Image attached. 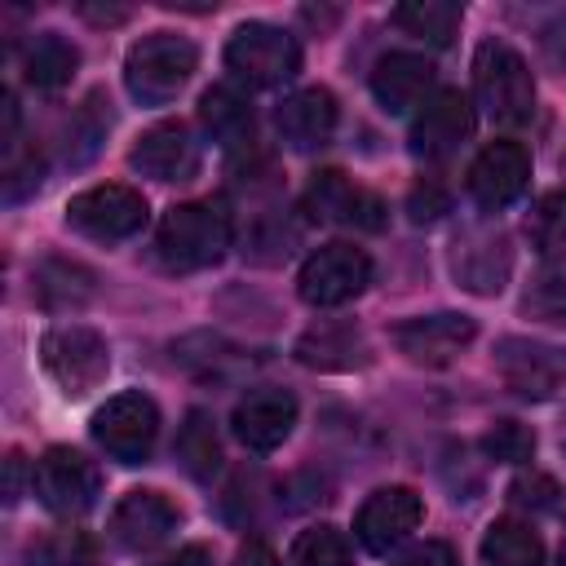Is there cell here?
<instances>
[{
    "label": "cell",
    "mask_w": 566,
    "mask_h": 566,
    "mask_svg": "<svg viewBox=\"0 0 566 566\" xmlns=\"http://www.w3.org/2000/svg\"><path fill=\"white\" fill-rule=\"evenodd\" d=\"M495 367L513 394L535 398V402L566 389V349L548 345V340L504 336V340H495Z\"/></svg>",
    "instance_id": "obj_11"
},
{
    "label": "cell",
    "mask_w": 566,
    "mask_h": 566,
    "mask_svg": "<svg viewBox=\"0 0 566 566\" xmlns=\"http://www.w3.org/2000/svg\"><path fill=\"white\" fill-rule=\"evenodd\" d=\"M199 124L217 146H243L252 142V124H256L252 97L234 84H212L199 97Z\"/></svg>",
    "instance_id": "obj_23"
},
{
    "label": "cell",
    "mask_w": 566,
    "mask_h": 566,
    "mask_svg": "<svg viewBox=\"0 0 566 566\" xmlns=\"http://www.w3.org/2000/svg\"><path fill=\"white\" fill-rule=\"evenodd\" d=\"M35 296L49 305V310H71V305H84L93 296V274L75 261H44L35 270Z\"/></svg>",
    "instance_id": "obj_28"
},
{
    "label": "cell",
    "mask_w": 566,
    "mask_h": 566,
    "mask_svg": "<svg viewBox=\"0 0 566 566\" xmlns=\"http://www.w3.org/2000/svg\"><path fill=\"white\" fill-rule=\"evenodd\" d=\"M557 482L548 478V473H522V478H513L509 482V504H517V509H553L557 504Z\"/></svg>",
    "instance_id": "obj_36"
},
{
    "label": "cell",
    "mask_w": 566,
    "mask_h": 566,
    "mask_svg": "<svg viewBox=\"0 0 566 566\" xmlns=\"http://www.w3.org/2000/svg\"><path fill=\"white\" fill-rule=\"evenodd\" d=\"M292 354H296V363L318 367V371H354V367H367V363H371L367 336H363L354 323H340V318L314 323V327L296 340Z\"/></svg>",
    "instance_id": "obj_22"
},
{
    "label": "cell",
    "mask_w": 566,
    "mask_h": 566,
    "mask_svg": "<svg viewBox=\"0 0 566 566\" xmlns=\"http://www.w3.org/2000/svg\"><path fill=\"white\" fill-rule=\"evenodd\" d=\"M336 115H340L336 111V97L327 88L310 84V88H296V93H287L279 102L274 124H279V137L292 150H314V146H323L336 133Z\"/></svg>",
    "instance_id": "obj_21"
},
{
    "label": "cell",
    "mask_w": 566,
    "mask_h": 566,
    "mask_svg": "<svg viewBox=\"0 0 566 566\" xmlns=\"http://www.w3.org/2000/svg\"><path fill=\"white\" fill-rule=\"evenodd\" d=\"M420 517H424V500L411 486H380L354 513V535L367 553H389L420 526Z\"/></svg>",
    "instance_id": "obj_15"
},
{
    "label": "cell",
    "mask_w": 566,
    "mask_h": 566,
    "mask_svg": "<svg viewBox=\"0 0 566 566\" xmlns=\"http://www.w3.org/2000/svg\"><path fill=\"white\" fill-rule=\"evenodd\" d=\"M407 212H411V221H438L442 212H447V195H442V186H433V181H416L411 186V195H407Z\"/></svg>",
    "instance_id": "obj_37"
},
{
    "label": "cell",
    "mask_w": 566,
    "mask_h": 566,
    "mask_svg": "<svg viewBox=\"0 0 566 566\" xmlns=\"http://www.w3.org/2000/svg\"><path fill=\"white\" fill-rule=\"evenodd\" d=\"M482 451L486 460H500V464H526L535 455V433L517 420H500L482 433Z\"/></svg>",
    "instance_id": "obj_34"
},
{
    "label": "cell",
    "mask_w": 566,
    "mask_h": 566,
    "mask_svg": "<svg viewBox=\"0 0 566 566\" xmlns=\"http://www.w3.org/2000/svg\"><path fill=\"white\" fill-rule=\"evenodd\" d=\"M287 566H354V553L336 526H310L296 535Z\"/></svg>",
    "instance_id": "obj_32"
},
{
    "label": "cell",
    "mask_w": 566,
    "mask_h": 566,
    "mask_svg": "<svg viewBox=\"0 0 566 566\" xmlns=\"http://www.w3.org/2000/svg\"><path fill=\"white\" fill-rule=\"evenodd\" d=\"M367 283H371V256L354 243H323L318 252L305 256V265L296 274V292L314 310H336V305L363 296Z\"/></svg>",
    "instance_id": "obj_7"
},
{
    "label": "cell",
    "mask_w": 566,
    "mask_h": 566,
    "mask_svg": "<svg viewBox=\"0 0 566 566\" xmlns=\"http://www.w3.org/2000/svg\"><path fill=\"white\" fill-rule=\"evenodd\" d=\"M522 310L539 323L566 327V270H548V274L531 279V287L522 296Z\"/></svg>",
    "instance_id": "obj_33"
},
{
    "label": "cell",
    "mask_w": 566,
    "mask_h": 566,
    "mask_svg": "<svg viewBox=\"0 0 566 566\" xmlns=\"http://www.w3.org/2000/svg\"><path fill=\"white\" fill-rule=\"evenodd\" d=\"M473 93L495 124H522L535 111V75L504 40H482L473 53Z\"/></svg>",
    "instance_id": "obj_3"
},
{
    "label": "cell",
    "mask_w": 566,
    "mask_h": 566,
    "mask_svg": "<svg viewBox=\"0 0 566 566\" xmlns=\"http://www.w3.org/2000/svg\"><path fill=\"white\" fill-rule=\"evenodd\" d=\"M531 186V150L522 142H491L478 150L473 168H469V195L478 208L500 212L509 203H517Z\"/></svg>",
    "instance_id": "obj_14"
},
{
    "label": "cell",
    "mask_w": 566,
    "mask_h": 566,
    "mask_svg": "<svg viewBox=\"0 0 566 566\" xmlns=\"http://www.w3.org/2000/svg\"><path fill=\"white\" fill-rule=\"evenodd\" d=\"M146 199L142 190L133 186H93V190H80L71 203H66V226L93 243H119V239H133L142 226H146Z\"/></svg>",
    "instance_id": "obj_9"
},
{
    "label": "cell",
    "mask_w": 566,
    "mask_h": 566,
    "mask_svg": "<svg viewBox=\"0 0 566 566\" xmlns=\"http://www.w3.org/2000/svg\"><path fill=\"white\" fill-rule=\"evenodd\" d=\"M234 566H279V557L265 539H243L239 553H234Z\"/></svg>",
    "instance_id": "obj_39"
},
{
    "label": "cell",
    "mask_w": 566,
    "mask_h": 566,
    "mask_svg": "<svg viewBox=\"0 0 566 566\" xmlns=\"http://www.w3.org/2000/svg\"><path fill=\"white\" fill-rule=\"evenodd\" d=\"M9 500H18L22 495V469H27V460H22V451H9Z\"/></svg>",
    "instance_id": "obj_42"
},
{
    "label": "cell",
    "mask_w": 566,
    "mask_h": 566,
    "mask_svg": "<svg viewBox=\"0 0 566 566\" xmlns=\"http://www.w3.org/2000/svg\"><path fill=\"white\" fill-rule=\"evenodd\" d=\"M482 566H544V539L531 522L500 517L482 535Z\"/></svg>",
    "instance_id": "obj_25"
},
{
    "label": "cell",
    "mask_w": 566,
    "mask_h": 566,
    "mask_svg": "<svg viewBox=\"0 0 566 566\" xmlns=\"http://www.w3.org/2000/svg\"><path fill=\"white\" fill-rule=\"evenodd\" d=\"M80 13L88 18V22H97V27H119V22H128V13L133 9H124V4H80Z\"/></svg>",
    "instance_id": "obj_40"
},
{
    "label": "cell",
    "mask_w": 566,
    "mask_h": 566,
    "mask_svg": "<svg viewBox=\"0 0 566 566\" xmlns=\"http://www.w3.org/2000/svg\"><path fill=\"white\" fill-rule=\"evenodd\" d=\"M460 18H464V9L451 4V0H407V4L394 9V22L407 35H416V40H424L433 49H447L455 40Z\"/></svg>",
    "instance_id": "obj_26"
},
{
    "label": "cell",
    "mask_w": 566,
    "mask_h": 566,
    "mask_svg": "<svg viewBox=\"0 0 566 566\" xmlns=\"http://www.w3.org/2000/svg\"><path fill=\"white\" fill-rule=\"evenodd\" d=\"M473 106L460 88H438L411 119V155L416 159H447L451 150H460L473 137Z\"/></svg>",
    "instance_id": "obj_13"
},
{
    "label": "cell",
    "mask_w": 566,
    "mask_h": 566,
    "mask_svg": "<svg viewBox=\"0 0 566 566\" xmlns=\"http://www.w3.org/2000/svg\"><path fill=\"white\" fill-rule=\"evenodd\" d=\"M40 363L66 398L93 394L111 371V345L88 323H57L40 340Z\"/></svg>",
    "instance_id": "obj_4"
},
{
    "label": "cell",
    "mask_w": 566,
    "mask_h": 566,
    "mask_svg": "<svg viewBox=\"0 0 566 566\" xmlns=\"http://www.w3.org/2000/svg\"><path fill=\"white\" fill-rule=\"evenodd\" d=\"M226 66L248 88H279L301 71V44L274 22H243L226 44Z\"/></svg>",
    "instance_id": "obj_5"
},
{
    "label": "cell",
    "mask_w": 566,
    "mask_h": 566,
    "mask_svg": "<svg viewBox=\"0 0 566 566\" xmlns=\"http://www.w3.org/2000/svg\"><path fill=\"white\" fill-rule=\"evenodd\" d=\"M557 566H566V535H562V553H557Z\"/></svg>",
    "instance_id": "obj_43"
},
{
    "label": "cell",
    "mask_w": 566,
    "mask_h": 566,
    "mask_svg": "<svg viewBox=\"0 0 566 566\" xmlns=\"http://www.w3.org/2000/svg\"><path fill=\"white\" fill-rule=\"evenodd\" d=\"M451 274L473 296L504 292V283L513 274V243H509V234L495 230V226H469L451 243Z\"/></svg>",
    "instance_id": "obj_12"
},
{
    "label": "cell",
    "mask_w": 566,
    "mask_h": 566,
    "mask_svg": "<svg viewBox=\"0 0 566 566\" xmlns=\"http://www.w3.org/2000/svg\"><path fill=\"white\" fill-rule=\"evenodd\" d=\"M93 438L115 464H146L159 438V407L142 394H115L93 411Z\"/></svg>",
    "instance_id": "obj_6"
},
{
    "label": "cell",
    "mask_w": 566,
    "mask_h": 566,
    "mask_svg": "<svg viewBox=\"0 0 566 566\" xmlns=\"http://www.w3.org/2000/svg\"><path fill=\"white\" fill-rule=\"evenodd\" d=\"M230 248V212L212 199L172 203L155 230V261L168 274H195L226 256Z\"/></svg>",
    "instance_id": "obj_1"
},
{
    "label": "cell",
    "mask_w": 566,
    "mask_h": 566,
    "mask_svg": "<svg viewBox=\"0 0 566 566\" xmlns=\"http://www.w3.org/2000/svg\"><path fill=\"white\" fill-rule=\"evenodd\" d=\"M305 212L314 221L345 226V230H385V221H389L385 199L371 195L367 186H358L354 177H345L340 168H323V172L310 177Z\"/></svg>",
    "instance_id": "obj_10"
},
{
    "label": "cell",
    "mask_w": 566,
    "mask_h": 566,
    "mask_svg": "<svg viewBox=\"0 0 566 566\" xmlns=\"http://www.w3.org/2000/svg\"><path fill=\"white\" fill-rule=\"evenodd\" d=\"M389 566H455V553L451 544L442 539H424V544H411L402 557H394Z\"/></svg>",
    "instance_id": "obj_38"
},
{
    "label": "cell",
    "mask_w": 566,
    "mask_h": 566,
    "mask_svg": "<svg viewBox=\"0 0 566 566\" xmlns=\"http://www.w3.org/2000/svg\"><path fill=\"white\" fill-rule=\"evenodd\" d=\"M526 234H531V248H535L544 261H562V265H566V190H548V195L531 208Z\"/></svg>",
    "instance_id": "obj_30"
},
{
    "label": "cell",
    "mask_w": 566,
    "mask_h": 566,
    "mask_svg": "<svg viewBox=\"0 0 566 566\" xmlns=\"http://www.w3.org/2000/svg\"><path fill=\"white\" fill-rule=\"evenodd\" d=\"M31 486L49 513L84 517L102 495V473L88 455H80L71 447H49L31 469Z\"/></svg>",
    "instance_id": "obj_8"
},
{
    "label": "cell",
    "mask_w": 566,
    "mask_h": 566,
    "mask_svg": "<svg viewBox=\"0 0 566 566\" xmlns=\"http://www.w3.org/2000/svg\"><path fill=\"white\" fill-rule=\"evenodd\" d=\"M40 181H44V159H40V150L31 146V150H22L18 142L4 150V199L9 203H22L31 190H40Z\"/></svg>",
    "instance_id": "obj_35"
},
{
    "label": "cell",
    "mask_w": 566,
    "mask_h": 566,
    "mask_svg": "<svg viewBox=\"0 0 566 566\" xmlns=\"http://www.w3.org/2000/svg\"><path fill=\"white\" fill-rule=\"evenodd\" d=\"M75 66H80V49L57 31H44L22 49V75H27V84H35L44 93L71 84Z\"/></svg>",
    "instance_id": "obj_24"
},
{
    "label": "cell",
    "mask_w": 566,
    "mask_h": 566,
    "mask_svg": "<svg viewBox=\"0 0 566 566\" xmlns=\"http://www.w3.org/2000/svg\"><path fill=\"white\" fill-rule=\"evenodd\" d=\"M181 513L164 491H128L111 513V539L128 553H150L177 531Z\"/></svg>",
    "instance_id": "obj_19"
},
{
    "label": "cell",
    "mask_w": 566,
    "mask_h": 566,
    "mask_svg": "<svg viewBox=\"0 0 566 566\" xmlns=\"http://www.w3.org/2000/svg\"><path fill=\"white\" fill-rule=\"evenodd\" d=\"M111 128V111L102 106V93H88L84 106H75L71 124H66V164H88L102 146Z\"/></svg>",
    "instance_id": "obj_31"
},
{
    "label": "cell",
    "mask_w": 566,
    "mask_h": 566,
    "mask_svg": "<svg viewBox=\"0 0 566 566\" xmlns=\"http://www.w3.org/2000/svg\"><path fill=\"white\" fill-rule=\"evenodd\" d=\"M478 336V323L469 314H416V318H402L394 327V345L398 354H407L416 367H447L469 340Z\"/></svg>",
    "instance_id": "obj_16"
},
{
    "label": "cell",
    "mask_w": 566,
    "mask_h": 566,
    "mask_svg": "<svg viewBox=\"0 0 566 566\" xmlns=\"http://www.w3.org/2000/svg\"><path fill=\"white\" fill-rule=\"evenodd\" d=\"M164 566H212V553L203 544H186L177 557H168Z\"/></svg>",
    "instance_id": "obj_41"
},
{
    "label": "cell",
    "mask_w": 566,
    "mask_h": 566,
    "mask_svg": "<svg viewBox=\"0 0 566 566\" xmlns=\"http://www.w3.org/2000/svg\"><path fill=\"white\" fill-rule=\"evenodd\" d=\"M433 62L424 53H385L371 71V97L380 102V111L389 115H407L411 106H424L433 97Z\"/></svg>",
    "instance_id": "obj_20"
},
{
    "label": "cell",
    "mask_w": 566,
    "mask_h": 566,
    "mask_svg": "<svg viewBox=\"0 0 566 566\" xmlns=\"http://www.w3.org/2000/svg\"><path fill=\"white\" fill-rule=\"evenodd\" d=\"M128 164L150 181H190L199 172V164H203V150H199L195 133L181 119H168V124L146 128L133 142Z\"/></svg>",
    "instance_id": "obj_17"
},
{
    "label": "cell",
    "mask_w": 566,
    "mask_h": 566,
    "mask_svg": "<svg viewBox=\"0 0 566 566\" xmlns=\"http://www.w3.org/2000/svg\"><path fill=\"white\" fill-rule=\"evenodd\" d=\"M195 71H199L195 40H186L177 31H150L124 57V88L142 106H164L190 84Z\"/></svg>",
    "instance_id": "obj_2"
},
{
    "label": "cell",
    "mask_w": 566,
    "mask_h": 566,
    "mask_svg": "<svg viewBox=\"0 0 566 566\" xmlns=\"http://www.w3.org/2000/svg\"><path fill=\"white\" fill-rule=\"evenodd\" d=\"M27 566H97V544L88 531H44L27 544Z\"/></svg>",
    "instance_id": "obj_29"
},
{
    "label": "cell",
    "mask_w": 566,
    "mask_h": 566,
    "mask_svg": "<svg viewBox=\"0 0 566 566\" xmlns=\"http://www.w3.org/2000/svg\"><path fill=\"white\" fill-rule=\"evenodd\" d=\"M177 464L195 482H208L221 469V442H217V429H212L208 411H190L186 416V424L177 433Z\"/></svg>",
    "instance_id": "obj_27"
},
{
    "label": "cell",
    "mask_w": 566,
    "mask_h": 566,
    "mask_svg": "<svg viewBox=\"0 0 566 566\" xmlns=\"http://www.w3.org/2000/svg\"><path fill=\"white\" fill-rule=\"evenodd\" d=\"M292 424H296V398L287 389H252L234 402V416H230L234 438L256 455H270L274 447H283Z\"/></svg>",
    "instance_id": "obj_18"
}]
</instances>
